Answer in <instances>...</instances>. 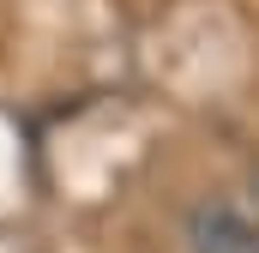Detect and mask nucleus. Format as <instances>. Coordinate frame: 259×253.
<instances>
[{
  "instance_id": "f257e3e1",
  "label": "nucleus",
  "mask_w": 259,
  "mask_h": 253,
  "mask_svg": "<svg viewBox=\"0 0 259 253\" xmlns=\"http://www.w3.org/2000/svg\"><path fill=\"white\" fill-rule=\"evenodd\" d=\"M193 253H259V229L235 217L229 205H199L193 211Z\"/></svg>"
}]
</instances>
